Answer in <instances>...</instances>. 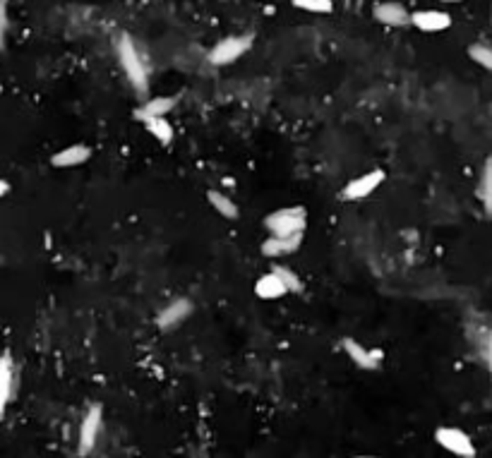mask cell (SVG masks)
I'll list each match as a JSON object with an SVG mask.
<instances>
[{
  "label": "cell",
  "mask_w": 492,
  "mask_h": 458,
  "mask_svg": "<svg viewBox=\"0 0 492 458\" xmlns=\"http://www.w3.org/2000/svg\"><path fill=\"white\" fill-rule=\"evenodd\" d=\"M118 58H120V65H122V70H125L127 80H130V85L135 87L139 94H147V89H149L147 70H144L142 58H139L135 43H132V38L127 34H122L118 38Z\"/></svg>",
  "instance_id": "obj_1"
},
{
  "label": "cell",
  "mask_w": 492,
  "mask_h": 458,
  "mask_svg": "<svg viewBox=\"0 0 492 458\" xmlns=\"http://www.w3.org/2000/svg\"><path fill=\"white\" fill-rule=\"evenodd\" d=\"M267 228L272 236H298L305 231V209L293 206V209H279L272 216H267Z\"/></svg>",
  "instance_id": "obj_2"
},
{
  "label": "cell",
  "mask_w": 492,
  "mask_h": 458,
  "mask_svg": "<svg viewBox=\"0 0 492 458\" xmlns=\"http://www.w3.org/2000/svg\"><path fill=\"white\" fill-rule=\"evenodd\" d=\"M250 36H228L223 41L216 43L209 53V63L211 65H228V63H236V60L243 55L245 51L250 48Z\"/></svg>",
  "instance_id": "obj_3"
},
{
  "label": "cell",
  "mask_w": 492,
  "mask_h": 458,
  "mask_svg": "<svg viewBox=\"0 0 492 458\" xmlns=\"http://www.w3.org/2000/svg\"><path fill=\"white\" fill-rule=\"evenodd\" d=\"M435 439L440 441V446H444L447 451H451V454H456V456H466V458L475 456L473 441L468 439L466 432H461V429H456V427H440L437 432H435Z\"/></svg>",
  "instance_id": "obj_4"
},
{
  "label": "cell",
  "mask_w": 492,
  "mask_h": 458,
  "mask_svg": "<svg viewBox=\"0 0 492 458\" xmlns=\"http://www.w3.org/2000/svg\"><path fill=\"white\" fill-rule=\"evenodd\" d=\"M101 406H92L89 408V413L85 415V420H82V427H80V454L87 456L94 451V446H97V439H99V429H101Z\"/></svg>",
  "instance_id": "obj_5"
},
{
  "label": "cell",
  "mask_w": 492,
  "mask_h": 458,
  "mask_svg": "<svg viewBox=\"0 0 492 458\" xmlns=\"http://www.w3.org/2000/svg\"><path fill=\"white\" fill-rule=\"evenodd\" d=\"M382 180H384V173L382 171H370V173H365V176L351 180L349 185L344 187L341 197H344V199H363V197H367V194H372Z\"/></svg>",
  "instance_id": "obj_6"
},
{
  "label": "cell",
  "mask_w": 492,
  "mask_h": 458,
  "mask_svg": "<svg viewBox=\"0 0 492 458\" xmlns=\"http://www.w3.org/2000/svg\"><path fill=\"white\" fill-rule=\"evenodd\" d=\"M13 389H15V365L13 357L5 353L0 355V415L8 410V403L13 399Z\"/></svg>",
  "instance_id": "obj_7"
},
{
  "label": "cell",
  "mask_w": 492,
  "mask_h": 458,
  "mask_svg": "<svg viewBox=\"0 0 492 458\" xmlns=\"http://www.w3.org/2000/svg\"><path fill=\"white\" fill-rule=\"evenodd\" d=\"M411 22L421 31H442L451 24V17L447 13H440V10H423V13L411 15Z\"/></svg>",
  "instance_id": "obj_8"
},
{
  "label": "cell",
  "mask_w": 492,
  "mask_h": 458,
  "mask_svg": "<svg viewBox=\"0 0 492 458\" xmlns=\"http://www.w3.org/2000/svg\"><path fill=\"white\" fill-rule=\"evenodd\" d=\"M192 312V303L185 298H178V300H173V303L169 307H164V312L159 315V327L161 329H173V327H178L185 317Z\"/></svg>",
  "instance_id": "obj_9"
},
{
  "label": "cell",
  "mask_w": 492,
  "mask_h": 458,
  "mask_svg": "<svg viewBox=\"0 0 492 458\" xmlns=\"http://www.w3.org/2000/svg\"><path fill=\"white\" fill-rule=\"evenodd\" d=\"M300 240H303V233L298 236H272L269 240H265L262 245V252L267 257H281V255H290L300 248Z\"/></svg>",
  "instance_id": "obj_10"
},
{
  "label": "cell",
  "mask_w": 492,
  "mask_h": 458,
  "mask_svg": "<svg viewBox=\"0 0 492 458\" xmlns=\"http://www.w3.org/2000/svg\"><path fill=\"white\" fill-rule=\"evenodd\" d=\"M374 20H379L382 24H389V27H404L411 22V15H408L404 5H399V3H382L374 8Z\"/></svg>",
  "instance_id": "obj_11"
},
{
  "label": "cell",
  "mask_w": 492,
  "mask_h": 458,
  "mask_svg": "<svg viewBox=\"0 0 492 458\" xmlns=\"http://www.w3.org/2000/svg\"><path fill=\"white\" fill-rule=\"evenodd\" d=\"M344 348H346V353L351 355V360L356 362L358 367H363V370H377V365H379V355L377 350H365L360 343H356L353 338H344Z\"/></svg>",
  "instance_id": "obj_12"
},
{
  "label": "cell",
  "mask_w": 492,
  "mask_h": 458,
  "mask_svg": "<svg viewBox=\"0 0 492 458\" xmlns=\"http://www.w3.org/2000/svg\"><path fill=\"white\" fill-rule=\"evenodd\" d=\"M89 156H92V149L89 147H85V144H72V147L55 154L51 161H53V166H58V169H72V166L85 164Z\"/></svg>",
  "instance_id": "obj_13"
},
{
  "label": "cell",
  "mask_w": 492,
  "mask_h": 458,
  "mask_svg": "<svg viewBox=\"0 0 492 458\" xmlns=\"http://www.w3.org/2000/svg\"><path fill=\"white\" fill-rule=\"evenodd\" d=\"M255 293L260 295V298H265V300H276V298H281V295H286L288 288H286V283L279 278V273L272 271V273H267V276H262L260 281H257Z\"/></svg>",
  "instance_id": "obj_14"
},
{
  "label": "cell",
  "mask_w": 492,
  "mask_h": 458,
  "mask_svg": "<svg viewBox=\"0 0 492 458\" xmlns=\"http://www.w3.org/2000/svg\"><path fill=\"white\" fill-rule=\"evenodd\" d=\"M139 120L147 125V130L159 139L161 144H171L173 139V127L164 115H139Z\"/></svg>",
  "instance_id": "obj_15"
},
{
  "label": "cell",
  "mask_w": 492,
  "mask_h": 458,
  "mask_svg": "<svg viewBox=\"0 0 492 458\" xmlns=\"http://www.w3.org/2000/svg\"><path fill=\"white\" fill-rule=\"evenodd\" d=\"M176 106V99L171 96H156L152 101H147L142 108L137 110V115H166Z\"/></svg>",
  "instance_id": "obj_16"
},
{
  "label": "cell",
  "mask_w": 492,
  "mask_h": 458,
  "mask_svg": "<svg viewBox=\"0 0 492 458\" xmlns=\"http://www.w3.org/2000/svg\"><path fill=\"white\" fill-rule=\"evenodd\" d=\"M480 199H483L485 211L492 216V156L483 166V180H480Z\"/></svg>",
  "instance_id": "obj_17"
},
{
  "label": "cell",
  "mask_w": 492,
  "mask_h": 458,
  "mask_svg": "<svg viewBox=\"0 0 492 458\" xmlns=\"http://www.w3.org/2000/svg\"><path fill=\"white\" fill-rule=\"evenodd\" d=\"M209 202H211V206H214V209L219 211L221 216H226V219H236V216H238V206L233 204L223 192H216V189H211V192H209Z\"/></svg>",
  "instance_id": "obj_18"
},
{
  "label": "cell",
  "mask_w": 492,
  "mask_h": 458,
  "mask_svg": "<svg viewBox=\"0 0 492 458\" xmlns=\"http://www.w3.org/2000/svg\"><path fill=\"white\" fill-rule=\"evenodd\" d=\"M468 55H471V58L478 65H483L485 70L492 72V48L490 46H483V43H473V46L468 48Z\"/></svg>",
  "instance_id": "obj_19"
},
{
  "label": "cell",
  "mask_w": 492,
  "mask_h": 458,
  "mask_svg": "<svg viewBox=\"0 0 492 458\" xmlns=\"http://www.w3.org/2000/svg\"><path fill=\"white\" fill-rule=\"evenodd\" d=\"M274 271H276L279 278L286 283L288 293H300V290H303V281H300V278L295 276V273L290 271V269H286V266H274Z\"/></svg>",
  "instance_id": "obj_20"
},
{
  "label": "cell",
  "mask_w": 492,
  "mask_h": 458,
  "mask_svg": "<svg viewBox=\"0 0 492 458\" xmlns=\"http://www.w3.org/2000/svg\"><path fill=\"white\" fill-rule=\"evenodd\" d=\"M295 8L307 10V13H332V0H293Z\"/></svg>",
  "instance_id": "obj_21"
},
{
  "label": "cell",
  "mask_w": 492,
  "mask_h": 458,
  "mask_svg": "<svg viewBox=\"0 0 492 458\" xmlns=\"http://www.w3.org/2000/svg\"><path fill=\"white\" fill-rule=\"evenodd\" d=\"M5 31H8V3L0 0V48L5 43Z\"/></svg>",
  "instance_id": "obj_22"
},
{
  "label": "cell",
  "mask_w": 492,
  "mask_h": 458,
  "mask_svg": "<svg viewBox=\"0 0 492 458\" xmlns=\"http://www.w3.org/2000/svg\"><path fill=\"white\" fill-rule=\"evenodd\" d=\"M488 365H490V374H492V331L488 336Z\"/></svg>",
  "instance_id": "obj_23"
},
{
  "label": "cell",
  "mask_w": 492,
  "mask_h": 458,
  "mask_svg": "<svg viewBox=\"0 0 492 458\" xmlns=\"http://www.w3.org/2000/svg\"><path fill=\"white\" fill-rule=\"evenodd\" d=\"M8 192H10V185L5 180H0V197H5Z\"/></svg>",
  "instance_id": "obj_24"
},
{
  "label": "cell",
  "mask_w": 492,
  "mask_h": 458,
  "mask_svg": "<svg viewBox=\"0 0 492 458\" xmlns=\"http://www.w3.org/2000/svg\"><path fill=\"white\" fill-rule=\"evenodd\" d=\"M442 3H461V0H442Z\"/></svg>",
  "instance_id": "obj_25"
}]
</instances>
